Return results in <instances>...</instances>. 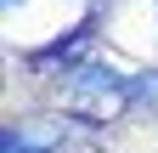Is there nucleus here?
<instances>
[{"instance_id": "f03ea898", "label": "nucleus", "mask_w": 158, "mask_h": 153, "mask_svg": "<svg viewBox=\"0 0 158 153\" xmlns=\"http://www.w3.org/2000/svg\"><path fill=\"white\" fill-rule=\"evenodd\" d=\"M6 153H45V147H40V142H23L17 130H6Z\"/></svg>"}, {"instance_id": "f257e3e1", "label": "nucleus", "mask_w": 158, "mask_h": 153, "mask_svg": "<svg viewBox=\"0 0 158 153\" xmlns=\"http://www.w3.org/2000/svg\"><path fill=\"white\" fill-rule=\"evenodd\" d=\"M62 102L85 119H113L130 102V80H118L107 68H73V74H62Z\"/></svg>"}]
</instances>
